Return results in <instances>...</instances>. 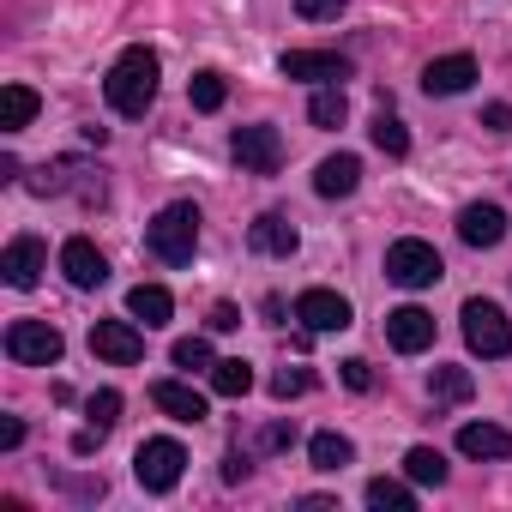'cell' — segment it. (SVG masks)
I'll use <instances>...</instances> for the list:
<instances>
[{"instance_id":"obj_1","label":"cell","mask_w":512,"mask_h":512,"mask_svg":"<svg viewBox=\"0 0 512 512\" xmlns=\"http://www.w3.org/2000/svg\"><path fill=\"white\" fill-rule=\"evenodd\" d=\"M157 55L139 43V49H121V61L109 67V79H103V97H109V109L115 115H127V121H139L151 103H157Z\"/></svg>"},{"instance_id":"obj_2","label":"cell","mask_w":512,"mask_h":512,"mask_svg":"<svg viewBox=\"0 0 512 512\" xmlns=\"http://www.w3.org/2000/svg\"><path fill=\"white\" fill-rule=\"evenodd\" d=\"M145 247L157 253L163 266H187L193 247H199V205H193V199L163 205V211L151 217V229H145Z\"/></svg>"},{"instance_id":"obj_3","label":"cell","mask_w":512,"mask_h":512,"mask_svg":"<svg viewBox=\"0 0 512 512\" xmlns=\"http://www.w3.org/2000/svg\"><path fill=\"white\" fill-rule=\"evenodd\" d=\"M386 278H392L398 290H428V284H440V278H446V266H440V253H434L428 241L404 235V241H392V247H386Z\"/></svg>"},{"instance_id":"obj_4","label":"cell","mask_w":512,"mask_h":512,"mask_svg":"<svg viewBox=\"0 0 512 512\" xmlns=\"http://www.w3.org/2000/svg\"><path fill=\"white\" fill-rule=\"evenodd\" d=\"M181 470H187L181 440H145V446L133 452V476H139L145 494H169V488L181 482Z\"/></svg>"},{"instance_id":"obj_5","label":"cell","mask_w":512,"mask_h":512,"mask_svg":"<svg viewBox=\"0 0 512 512\" xmlns=\"http://www.w3.org/2000/svg\"><path fill=\"white\" fill-rule=\"evenodd\" d=\"M464 344L476 350V356H488V362H500L506 350H512V326H506V314L494 308V302H464Z\"/></svg>"},{"instance_id":"obj_6","label":"cell","mask_w":512,"mask_h":512,"mask_svg":"<svg viewBox=\"0 0 512 512\" xmlns=\"http://www.w3.org/2000/svg\"><path fill=\"white\" fill-rule=\"evenodd\" d=\"M61 332L49 326V320H13L7 326V356L13 362H25V368H55L61 362Z\"/></svg>"},{"instance_id":"obj_7","label":"cell","mask_w":512,"mask_h":512,"mask_svg":"<svg viewBox=\"0 0 512 512\" xmlns=\"http://www.w3.org/2000/svg\"><path fill=\"white\" fill-rule=\"evenodd\" d=\"M229 157L247 175H278L284 169V139H278V127H235L229 133Z\"/></svg>"},{"instance_id":"obj_8","label":"cell","mask_w":512,"mask_h":512,"mask_svg":"<svg viewBox=\"0 0 512 512\" xmlns=\"http://www.w3.org/2000/svg\"><path fill=\"white\" fill-rule=\"evenodd\" d=\"M278 73L284 79H314V85H344L350 79V61L344 55H320V49H284L278 55Z\"/></svg>"},{"instance_id":"obj_9","label":"cell","mask_w":512,"mask_h":512,"mask_svg":"<svg viewBox=\"0 0 512 512\" xmlns=\"http://www.w3.org/2000/svg\"><path fill=\"white\" fill-rule=\"evenodd\" d=\"M91 350L103 356V362H139L145 356V332H139V320H97L91 326Z\"/></svg>"},{"instance_id":"obj_10","label":"cell","mask_w":512,"mask_h":512,"mask_svg":"<svg viewBox=\"0 0 512 512\" xmlns=\"http://www.w3.org/2000/svg\"><path fill=\"white\" fill-rule=\"evenodd\" d=\"M0 272H7V284H13V290H31V284L49 272V247H43L37 235L7 241V253H0Z\"/></svg>"},{"instance_id":"obj_11","label":"cell","mask_w":512,"mask_h":512,"mask_svg":"<svg viewBox=\"0 0 512 512\" xmlns=\"http://www.w3.org/2000/svg\"><path fill=\"white\" fill-rule=\"evenodd\" d=\"M61 272H67L73 290H97V284L109 278V260H103V247H97V241L73 235V241L61 247Z\"/></svg>"},{"instance_id":"obj_12","label":"cell","mask_w":512,"mask_h":512,"mask_svg":"<svg viewBox=\"0 0 512 512\" xmlns=\"http://www.w3.org/2000/svg\"><path fill=\"white\" fill-rule=\"evenodd\" d=\"M296 320H302L308 332H344V326H350V302H344L338 290H302V296H296Z\"/></svg>"},{"instance_id":"obj_13","label":"cell","mask_w":512,"mask_h":512,"mask_svg":"<svg viewBox=\"0 0 512 512\" xmlns=\"http://www.w3.org/2000/svg\"><path fill=\"white\" fill-rule=\"evenodd\" d=\"M386 338H392V350H404V356H416V350H428L434 344V314L428 308H392L386 314Z\"/></svg>"},{"instance_id":"obj_14","label":"cell","mask_w":512,"mask_h":512,"mask_svg":"<svg viewBox=\"0 0 512 512\" xmlns=\"http://www.w3.org/2000/svg\"><path fill=\"white\" fill-rule=\"evenodd\" d=\"M470 79H476L470 55H440V61L422 67V91L428 97H458V91H470Z\"/></svg>"},{"instance_id":"obj_15","label":"cell","mask_w":512,"mask_h":512,"mask_svg":"<svg viewBox=\"0 0 512 512\" xmlns=\"http://www.w3.org/2000/svg\"><path fill=\"white\" fill-rule=\"evenodd\" d=\"M247 241L260 247V253H272V260H290V253L302 247V235H296V223H290L284 211H266V217H253Z\"/></svg>"},{"instance_id":"obj_16","label":"cell","mask_w":512,"mask_h":512,"mask_svg":"<svg viewBox=\"0 0 512 512\" xmlns=\"http://www.w3.org/2000/svg\"><path fill=\"white\" fill-rule=\"evenodd\" d=\"M458 235H464L470 247H500V235H506V211L488 205V199H476V205L458 211Z\"/></svg>"},{"instance_id":"obj_17","label":"cell","mask_w":512,"mask_h":512,"mask_svg":"<svg viewBox=\"0 0 512 512\" xmlns=\"http://www.w3.org/2000/svg\"><path fill=\"white\" fill-rule=\"evenodd\" d=\"M362 187V163L350 157V151H338V157H326L320 169H314V193L320 199H350Z\"/></svg>"},{"instance_id":"obj_18","label":"cell","mask_w":512,"mask_h":512,"mask_svg":"<svg viewBox=\"0 0 512 512\" xmlns=\"http://www.w3.org/2000/svg\"><path fill=\"white\" fill-rule=\"evenodd\" d=\"M151 404H157L169 422H205V398H199L187 380H157V386H151Z\"/></svg>"},{"instance_id":"obj_19","label":"cell","mask_w":512,"mask_h":512,"mask_svg":"<svg viewBox=\"0 0 512 512\" xmlns=\"http://www.w3.org/2000/svg\"><path fill=\"white\" fill-rule=\"evenodd\" d=\"M127 314H133L145 332H157V326H169V314H175V296H169L163 284H133V296H127Z\"/></svg>"},{"instance_id":"obj_20","label":"cell","mask_w":512,"mask_h":512,"mask_svg":"<svg viewBox=\"0 0 512 512\" xmlns=\"http://www.w3.org/2000/svg\"><path fill=\"white\" fill-rule=\"evenodd\" d=\"M458 452L464 458H512V434L494 422H464L458 428Z\"/></svg>"},{"instance_id":"obj_21","label":"cell","mask_w":512,"mask_h":512,"mask_svg":"<svg viewBox=\"0 0 512 512\" xmlns=\"http://www.w3.org/2000/svg\"><path fill=\"white\" fill-rule=\"evenodd\" d=\"M31 121H37V91H31V85H7V91H0V127L19 133V127H31Z\"/></svg>"},{"instance_id":"obj_22","label":"cell","mask_w":512,"mask_h":512,"mask_svg":"<svg viewBox=\"0 0 512 512\" xmlns=\"http://www.w3.org/2000/svg\"><path fill=\"white\" fill-rule=\"evenodd\" d=\"M211 392H217V398H247V392H253V368H247L241 356L211 362Z\"/></svg>"},{"instance_id":"obj_23","label":"cell","mask_w":512,"mask_h":512,"mask_svg":"<svg viewBox=\"0 0 512 512\" xmlns=\"http://www.w3.org/2000/svg\"><path fill=\"white\" fill-rule=\"evenodd\" d=\"M308 458H314V470H344V464H356V446L344 440V434H314L308 440Z\"/></svg>"},{"instance_id":"obj_24","label":"cell","mask_w":512,"mask_h":512,"mask_svg":"<svg viewBox=\"0 0 512 512\" xmlns=\"http://www.w3.org/2000/svg\"><path fill=\"white\" fill-rule=\"evenodd\" d=\"M344 115H350V103H344V85H320V91H314V103H308V121L332 133V127H344Z\"/></svg>"},{"instance_id":"obj_25","label":"cell","mask_w":512,"mask_h":512,"mask_svg":"<svg viewBox=\"0 0 512 512\" xmlns=\"http://www.w3.org/2000/svg\"><path fill=\"white\" fill-rule=\"evenodd\" d=\"M470 392H476L470 368H434V380H428V398H434V404H464Z\"/></svg>"},{"instance_id":"obj_26","label":"cell","mask_w":512,"mask_h":512,"mask_svg":"<svg viewBox=\"0 0 512 512\" xmlns=\"http://www.w3.org/2000/svg\"><path fill=\"white\" fill-rule=\"evenodd\" d=\"M404 476L422 482V488H440V482H446V458H440L434 446H410V452H404Z\"/></svg>"},{"instance_id":"obj_27","label":"cell","mask_w":512,"mask_h":512,"mask_svg":"<svg viewBox=\"0 0 512 512\" xmlns=\"http://www.w3.org/2000/svg\"><path fill=\"white\" fill-rule=\"evenodd\" d=\"M368 506H380V512H410L416 494H410L398 476H374V482H368Z\"/></svg>"},{"instance_id":"obj_28","label":"cell","mask_w":512,"mask_h":512,"mask_svg":"<svg viewBox=\"0 0 512 512\" xmlns=\"http://www.w3.org/2000/svg\"><path fill=\"white\" fill-rule=\"evenodd\" d=\"M374 145H380L386 157H404V151H410V133H404V121H398L392 109L374 115Z\"/></svg>"},{"instance_id":"obj_29","label":"cell","mask_w":512,"mask_h":512,"mask_svg":"<svg viewBox=\"0 0 512 512\" xmlns=\"http://www.w3.org/2000/svg\"><path fill=\"white\" fill-rule=\"evenodd\" d=\"M187 97H193V109H199V115H211V109H223V73H193V85H187Z\"/></svg>"},{"instance_id":"obj_30","label":"cell","mask_w":512,"mask_h":512,"mask_svg":"<svg viewBox=\"0 0 512 512\" xmlns=\"http://www.w3.org/2000/svg\"><path fill=\"white\" fill-rule=\"evenodd\" d=\"M169 362L187 368V374H193V368H211V344H205V338H181V344L169 350Z\"/></svg>"},{"instance_id":"obj_31","label":"cell","mask_w":512,"mask_h":512,"mask_svg":"<svg viewBox=\"0 0 512 512\" xmlns=\"http://www.w3.org/2000/svg\"><path fill=\"white\" fill-rule=\"evenodd\" d=\"M85 416L97 422V428H115V416H121V392H91V404H85Z\"/></svg>"},{"instance_id":"obj_32","label":"cell","mask_w":512,"mask_h":512,"mask_svg":"<svg viewBox=\"0 0 512 512\" xmlns=\"http://www.w3.org/2000/svg\"><path fill=\"white\" fill-rule=\"evenodd\" d=\"M308 386H314L308 368H284V374H272V398H302Z\"/></svg>"},{"instance_id":"obj_33","label":"cell","mask_w":512,"mask_h":512,"mask_svg":"<svg viewBox=\"0 0 512 512\" xmlns=\"http://www.w3.org/2000/svg\"><path fill=\"white\" fill-rule=\"evenodd\" d=\"M350 7V0H296V13L308 19V25H326V19H338Z\"/></svg>"},{"instance_id":"obj_34","label":"cell","mask_w":512,"mask_h":512,"mask_svg":"<svg viewBox=\"0 0 512 512\" xmlns=\"http://www.w3.org/2000/svg\"><path fill=\"white\" fill-rule=\"evenodd\" d=\"M344 386H350V392H368V386H374V368H368L362 356H350V362H344Z\"/></svg>"},{"instance_id":"obj_35","label":"cell","mask_w":512,"mask_h":512,"mask_svg":"<svg viewBox=\"0 0 512 512\" xmlns=\"http://www.w3.org/2000/svg\"><path fill=\"white\" fill-rule=\"evenodd\" d=\"M482 127L488 133H512V103H488L482 109Z\"/></svg>"},{"instance_id":"obj_36","label":"cell","mask_w":512,"mask_h":512,"mask_svg":"<svg viewBox=\"0 0 512 512\" xmlns=\"http://www.w3.org/2000/svg\"><path fill=\"white\" fill-rule=\"evenodd\" d=\"M290 440H296V428H290V422H278V428H266V434H260V452H278V446H290Z\"/></svg>"},{"instance_id":"obj_37","label":"cell","mask_w":512,"mask_h":512,"mask_svg":"<svg viewBox=\"0 0 512 512\" xmlns=\"http://www.w3.org/2000/svg\"><path fill=\"white\" fill-rule=\"evenodd\" d=\"M13 446H25V422H19V416L0 422V452H13Z\"/></svg>"},{"instance_id":"obj_38","label":"cell","mask_w":512,"mask_h":512,"mask_svg":"<svg viewBox=\"0 0 512 512\" xmlns=\"http://www.w3.org/2000/svg\"><path fill=\"white\" fill-rule=\"evenodd\" d=\"M235 326H241V314H235L229 302H217V308H211V332H235Z\"/></svg>"},{"instance_id":"obj_39","label":"cell","mask_w":512,"mask_h":512,"mask_svg":"<svg viewBox=\"0 0 512 512\" xmlns=\"http://www.w3.org/2000/svg\"><path fill=\"white\" fill-rule=\"evenodd\" d=\"M241 476H247V452H229L223 458V482H241Z\"/></svg>"}]
</instances>
